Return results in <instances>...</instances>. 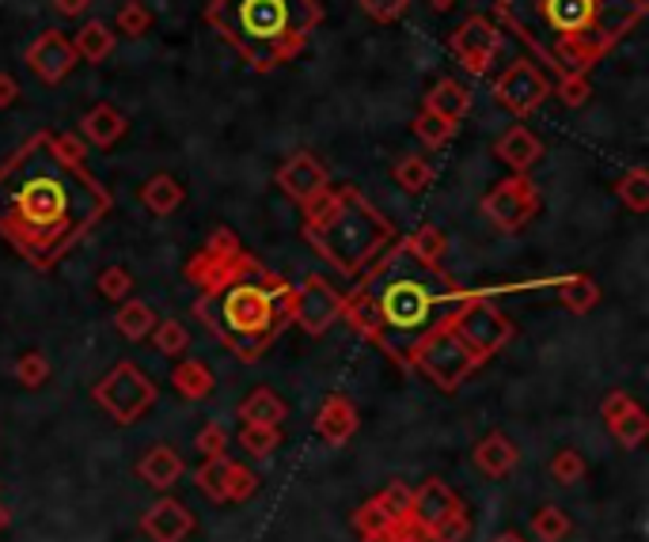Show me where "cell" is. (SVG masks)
Masks as SVG:
<instances>
[{
  "instance_id": "1",
  "label": "cell",
  "mask_w": 649,
  "mask_h": 542,
  "mask_svg": "<svg viewBox=\"0 0 649 542\" xmlns=\"http://www.w3.org/2000/svg\"><path fill=\"white\" fill-rule=\"evenodd\" d=\"M111 205V190L53 134H30L0 164V236L38 269L58 266Z\"/></svg>"
},
{
  "instance_id": "2",
  "label": "cell",
  "mask_w": 649,
  "mask_h": 542,
  "mask_svg": "<svg viewBox=\"0 0 649 542\" xmlns=\"http://www.w3.org/2000/svg\"><path fill=\"white\" fill-rule=\"evenodd\" d=\"M649 0H494L498 27L559 76L589 73L638 23Z\"/></svg>"
},
{
  "instance_id": "3",
  "label": "cell",
  "mask_w": 649,
  "mask_h": 542,
  "mask_svg": "<svg viewBox=\"0 0 649 542\" xmlns=\"http://www.w3.org/2000/svg\"><path fill=\"white\" fill-rule=\"evenodd\" d=\"M292 300L297 285L274 269L254 266L216 289L198 292L195 315L224 350L254 364L292 323Z\"/></svg>"
},
{
  "instance_id": "4",
  "label": "cell",
  "mask_w": 649,
  "mask_h": 542,
  "mask_svg": "<svg viewBox=\"0 0 649 542\" xmlns=\"http://www.w3.org/2000/svg\"><path fill=\"white\" fill-rule=\"evenodd\" d=\"M396 247H391L376 266H369L365 274H361V285H365V292L376 304V323H380L376 345H380L391 361L407 368L414 345H419L437 323H445L467 292L455 281H448L440 269L433 274L437 281H426V277L419 274H403V269L396 266Z\"/></svg>"
},
{
  "instance_id": "5",
  "label": "cell",
  "mask_w": 649,
  "mask_h": 542,
  "mask_svg": "<svg viewBox=\"0 0 649 542\" xmlns=\"http://www.w3.org/2000/svg\"><path fill=\"white\" fill-rule=\"evenodd\" d=\"M205 23L254 68L274 73L300 58L323 23L320 0H210Z\"/></svg>"
},
{
  "instance_id": "6",
  "label": "cell",
  "mask_w": 649,
  "mask_h": 542,
  "mask_svg": "<svg viewBox=\"0 0 649 542\" xmlns=\"http://www.w3.org/2000/svg\"><path fill=\"white\" fill-rule=\"evenodd\" d=\"M304 239L338 274L361 277L396 247V224L358 186L342 182L304 205Z\"/></svg>"
},
{
  "instance_id": "7",
  "label": "cell",
  "mask_w": 649,
  "mask_h": 542,
  "mask_svg": "<svg viewBox=\"0 0 649 542\" xmlns=\"http://www.w3.org/2000/svg\"><path fill=\"white\" fill-rule=\"evenodd\" d=\"M448 327H452L455 338L471 350L478 368L490 357H498L516 335L509 315L501 312L498 304H490V297H483V292H467V297L455 304V312L448 315Z\"/></svg>"
},
{
  "instance_id": "8",
  "label": "cell",
  "mask_w": 649,
  "mask_h": 542,
  "mask_svg": "<svg viewBox=\"0 0 649 542\" xmlns=\"http://www.w3.org/2000/svg\"><path fill=\"white\" fill-rule=\"evenodd\" d=\"M407 368H419L433 387H440L445 394H452V391H460L463 379L478 368V361L471 357V350L455 338V330L448 327V319H445V323H437V327H433L419 345H414L411 364H407Z\"/></svg>"
},
{
  "instance_id": "9",
  "label": "cell",
  "mask_w": 649,
  "mask_h": 542,
  "mask_svg": "<svg viewBox=\"0 0 649 542\" xmlns=\"http://www.w3.org/2000/svg\"><path fill=\"white\" fill-rule=\"evenodd\" d=\"M91 399L114 425H134L157 406V383L134 361H118L91 387Z\"/></svg>"
},
{
  "instance_id": "10",
  "label": "cell",
  "mask_w": 649,
  "mask_h": 542,
  "mask_svg": "<svg viewBox=\"0 0 649 542\" xmlns=\"http://www.w3.org/2000/svg\"><path fill=\"white\" fill-rule=\"evenodd\" d=\"M254 266H262V262L244 251L236 231L216 228L213 236L205 239L202 251L187 262V281L195 285L198 292H205V289H216V285L232 281V277L247 274V269H254Z\"/></svg>"
},
{
  "instance_id": "11",
  "label": "cell",
  "mask_w": 649,
  "mask_h": 542,
  "mask_svg": "<svg viewBox=\"0 0 649 542\" xmlns=\"http://www.w3.org/2000/svg\"><path fill=\"white\" fill-rule=\"evenodd\" d=\"M483 213L498 231H521L539 213V190L528 175H513L483 193Z\"/></svg>"
},
{
  "instance_id": "12",
  "label": "cell",
  "mask_w": 649,
  "mask_h": 542,
  "mask_svg": "<svg viewBox=\"0 0 649 542\" xmlns=\"http://www.w3.org/2000/svg\"><path fill=\"white\" fill-rule=\"evenodd\" d=\"M501 42H506V38H501V27L494 20H486V15H467V20L452 30V38H448L455 61L467 68V76L490 73V65L501 53Z\"/></svg>"
},
{
  "instance_id": "13",
  "label": "cell",
  "mask_w": 649,
  "mask_h": 542,
  "mask_svg": "<svg viewBox=\"0 0 649 542\" xmlns=\"http://www.w3.org/2000/svg\"><path fill=\"white\" fill-rule=\"evenodd\" d=\"M547 96H551V80H547L536 61L528 58L513 61V65L498 76V84H494V103H501L509 114H516V118H528L532 111H539Z\"/></svg>"
},
{
  "instance_id": "14",
  "label": "cell",
  "mask_w": 649,
  "mask_h": 542,
  "mask_svg": "<svg viewBox=\"0 0 649 542\" xmlns=\"http://www.w3.org/2000/svg\"><path fill=\"white\" fill-rule=\"evenodd\" d=\"M342 319V292L330 289L323 277H304L297 285V300H292V323L304 335L323 338L335 323Z\"/></svg>"
},
{
  "instance_id": "15",
  "label": "cell",
  "mask_w": 649,
  "mask_h": 542,
  "mask_svg": "<svg viewBox=\"0 0 649 542\" xmlns=\"http://www.w3.org/2000/svg\"><path fill=\"white\" fill-rule=\"evenodd\" d=\"M277 186H282L285 198H292L300 209H304L308 201H315L323 190H327L330 175L315 152H297V156H289L282 167H277Z\"/></svg>"
},
{
  "instance_id": "16",
  "label": "cell",
  "mask_w": 649,
  "mask_h": 542,
  "mask_svg": "<svg viewBox=\"0 0 649 542\" xmlns=\"http://www.w3.org/2000/svg\"><path fill=\"white\" fill-rule=\"evenodd\" d=\"M23 61H27V68L42 84H61L68 73H73L76 50H73V42L61 35V30H42V35H38L35 42L27 46Z\"/></svg>"
},
{
  "instance_id": "17",
  "label": "cell",
  "mask_w": 649,
  "mask_h": 542,
  "mask_svg": "<svg viewBox=\"0 0 649 542\" xmlns=\"http://www.w3.org/2000/svg\"><path fill=\"white\" fill-rule=\"evenodd\" d=\"M455 508H463L460 493L452 490V486L445 482V478H426V482L414 490V501H411V528L419 531L422 539L429 535L433 528H437L445 516H452Z\"/></svg>"
},
{
  "instance_id": "18",
  "label": "cell",
  "mask_w": 649,
  "mask_h": 542,
  "mask_svg": "<svg viewBox=\"0 0 649 542\" xmlns=\"http://www.w3.org/2000/svg\"><path fill=\"white\" fill-rule=\"evenodd\" d=\"M195 528H198L195 513L175 497H160L157 505H149L141 516V531L152 542H187L195 535Z\"/></svg>"
},
{
  "instance_id": "19",
  "label": "cell",
  "mask_w": 649,
  "mask_h": 542,
  "mask_svg": "<svg viewBox=\"0 0 649 542\" xmlns=\"http://www.w3.org/2000/svg\"><path fill=\"white\" fill-rule=\"evenodd\" d=\"M358 425H361L358 406H353L346 394H327V399L320 402V409H315V432H320L330 448L350 444V440L358 437Z\"/></svg>"
},
{
  "instance_id": "20",
  "label": "cell",
  "mask_w": 649,
  "mask_h": 542,
  "mask_svg": "<svg viewBox=\"0 0 649 542\" xmlns=\"http://www.w3.org/2000/svg\"><path fill=\"white\" fill-rule=\"evenodd\" d=\"M494 152H498V160L506 167H513L516 175H528L532 167L544 160V141H539L536 134H532L528 126H509L506 134L498 137V144H494Z\"/></svg>"
},
{
  "instance_id": "21",
  "label": "cell",
  "mask_w": 649,
  "mask_h": 542,
  "mask_svg": "<svg viewBox=\"0 0 649 542\" xmlns=\"http://www.w3.org/2000/svg\"><path fill=\"white\" fill-rule=\"evenodd\" d=\"M471 459H475V467L483 470L486 478H509L516 470V463H521V448L513 444V440L506 437V432H486L483 440L475 444V452H471Z\"/></svg>"
},
{
  "instance_id": "22",
  "label": "cell",
  "mask_w": 649,
  "mask_h": 542,
  "mask_svg": "<svg viewBox=\"0 0 649 542\" xmlns=\"http://www.w3.org/2000/svg\"><path fill=\"white\" fill-rule=\"evenodd\" d=\"M183 455L175 452V448H167V444H157V448H149V452L141 455V463H137V475H141V482L145 486H152L157 493H167L175 482L183 478Z\"/></svg>"
},
{
  "instance_id": "23",
  "label": "cell",
  "mask_w": 649,
  "mask_h": 542,
  "mask_svg": "<svg viewBox=\"0 0 649 542\" xmlns=\"http://www.w3.org/2000/svg\"><path fill=\"white\" fill-rule=\"evenodd\" d=\"M126 129H129L126 114H122L118 106H111V103H96L80 118V134L88 137L96 149H111V144H118L122 137H126Z\"/></svg>"
},
{
  "instance_id": "24",
  "label": "cell",
  "mask_w": 649,
  "mask_h": 542,
  "mask_svg": "<svg viewBox=\"0 0 649 542\" xmlns=\"http://www.w3.org/2000/svg\"><path fill=\"white\" fill-rule=\"evenodd\" d=\"M422 111H433V114H440V118H448V122L467 118V111H471L467 84H460L455 76H445V80H437L426 91V103H422Z\"/></svg>"
},
{
  "instance_id": "25",
  "label": "cell",
  "mask_w": 649,
  "mask_h": 542,
  "mask_svg": "<svg viewBox=\"0 0 649 542\" xmlns=\"http://www.w3.org/2000/svg\"><path fill=\"white\" fill-rule=\"evenodd\" d=\"M236 417L247 425H282L285 417H289V406H285V399L274 387H254V391H247V399L239 402Z\"/></svg>"
},
{
  "instance_id": "26",
  "label": "cell",
  "mask_w": 649,
  "mask_h": 542,
  "mask_svg": "<svg viewBox=\"0 0 649 542\" xmlns=\"http://www.w3.org/2000/svg\"><path fill=\"white\" fill-rule=\"evenodd\" d=\"M114 42H118V30H111L103 20H88L73 38L76 61H88V65H103L114 53Z\"/></svg>"
},
{
  "instance_id": "27",
  "label": "cell",
  "mask_w": 649,
  "mask_h": 542,
  "mask_svg": "<svg viewBox=\"0 0 649 542\" xmlns=\"http://www.w3.org/2000/svg\"><path fill=\"white\" fill-rule=\"evenodd\" d=\"M399 247H403L422 269H440V262H445L448 254V236L437 224H422V228H414Z\"/></svg>"
},
{
  "instance_id": "28",
  "label": "cell",
  "mask_w": 649,
  "mask_h": 542,
  "mask_svg": "<svg viewBox=\"0 0 649 542\" xmlns=\"http://www.w3.org/2000/svg\"><path fill=\"white\" fill-rule=\"evenodd\" d=\"M172 387H175V391H179L187 402H202V399H210V394H213L216 376H213V368H210L205 361L190 357V361H179V364H175Z\"/></svg>"
},
{
  "instance_id": "29",
  "label": "cell",
  "mask_w": 649,
  "mask_h": 542,
  "mask_svg": "<svg viewBox=\"0 0 649 542\" xmlns=\"http://www.w3.org/2000/svg\"><path fill=\"white\" fill-rule=\"evenodd\" d=\"M187 201V190L175 175H152L149 182L141 186V205L149 209L152 216H172L175 209Z\"/></svg>"
},
{
  "instance_id": "30",
  "label": "cell",
  "mask_w": 649,
  "mask_h": 542,
  "mask_svg": "<svg viewBox=\"0 0 649 542\" xmlns=\"http://www.w3.org/2000/svg\"><path fill=\"white\" fill-rule=\"evenodd\" d=\"M353 528H358V535L365 542H388L399 528H411V524H399L396 516L373 497L353 513Z\"/></svg>"
},
{
  "instance_id": "31",
  "label": "cell",
  "mask_w": 649,
  "mask_h": 542,
  "mask_svg": "<svg viewBox=\"0 0 649 542\" xmlns=\"http://www.w3.org/2000/svg\"><path fill=\"white\" fill-rule=\"evenodd\" d=\"M559 304L566 307V312H574V315H589L592 307L600 304V285L592 281L589 274H570V277H562L559 285Z\"/></svg>"
},
{
  "instance_id": "32",
  "label": "cell",
  "mask_w": 649,
  "mask_h": 542,
  "mask_svg": "<svg viewBox=\"0 0 649 542\" xmlns=\"http://www.w3.org/2000/svg\"><path fill=\"white\" fill-rule=\"evenodd\" d=\"M114 327H118V335L126 338V342H145V338L152 335V327H157V315H152V307L145 304V300H122L118 315H114Z\"/></svg>"
},
{
  "instance_id": "33",
  "label": "cell",
  "mask_w": 649,
  "mask_h": 542,
  "mask_svg": "<svg viewBox=\"0 0 649 542\" xmlns=\"http://www.w3.org/2000/svg\"><path fill=\"white\" fill-rule=\"evenodd\" d=\"M228 475H232L228 455H213V459H205L202 467H198L195 482H198V490L213 501V505H224V501H228Z\"/></svg>"
},
{
  "instance_id": "34",
  "label": "cell",
  "mask_w": 649,
  "mask_h": 542,
  "mask_svg": "<svg viewBox=\"0 0 649 542\" xmlns=\"http://www.w3.org/2000/svg\"><path fill=\"white\" fill-rule=\"evenodd\" d=\"M570 531H574V520H570V513L559 505H544L532 516V535L539 542H562L570 539Z\"/></svg>"
},
{
  "instance_id": "35",
  "label": "cell",
  "mask_w": 649,
  "mask_h": 542,
  "mask_svg": "<svg viewBox=\"0 0 649 542\" xmlns=\"http://www.w3.org/2000/svg\"><path fill=\"white\" fill-rule=\"evenodd\" d=\"M608 429H612V437L620 440V448H631V452H635V448H642V440L649 437V417H646V409L635 402V406H631L627 414L615 417Z\"/></svg>"
},
{
  "instance_id": "36",
  "label": "cell",
  "mask_w": 649,
  "mask_h": 542,
  "mask_svg": "<svg viewBox=\"0 0 649 542\" xmlns=\"http://www.w3.org/2000/svg\"><path fill=\"white\" fill-rule=\"evenodd\" d=\"M239 444H244L247 455H254V459H266V455L277 452V444H282V429L277 425H239Z\"/></svg>"
},
{
  "instance_id": "37",
  "label": "cell",
  "mask_w": 649,
  "mask_h": 542,
  "mask_svg": "<svg viewBox=\"0 0 649 542\" xmlns=\"http://www.w3.org/2000/svg\"><path fill=\"white\" fill-rule=\"evenodd\" d=\"M396 182L403 193H426L433 186V164L426 156H403L396 164Z\"/></svg>"
},
{
  "instance_id": "38",
  "label": "cell",
  "mask_w": 649,
  "mask_h": 542,
  "mask_svg": "<svg viewBox=\"0 0 649 542\" xmlns=\"http://www.w3.org/2000/svg\"><path fill=\"white\" fill-rule=\"evenodd\" d=\"M615 193H620V201L631 213H649V172L646 167H631V172L615 182Z\"/></svg>"
},
{
  "instance_id": "39",
  "label": "cell",
  "mask_w": 649,
  "mask_h": 542,
  "mask_svg": "<svg viewBox=\"0 0 649 542\" xmlns=\"http://www.w3.org/2000/svg\"><path fill=\"white\" fill-rule=\"evenodd\" d=\"M455 129H460V122H448L433 111H419V118H414V134H419V141L429 144V149H445L455 137Z\"/></svg>"
},
{
  "instance_id": "40",
  "label": "cell",
  "mask_w": 649,
  "mask_h": 542,
  "mask_svg": "<svg viewBox=\"0 0 649 542\" xmlns=\"http://www.w3.org/2000/svg\"><path fill=\"white\" fill-rule=\"evenodd\" d=\"M149 338H152V345H157V353H164V357H183L190 345V335L179 319H157V327H152Z\"/></svg>"
},
{
  "instance_id": "41",
  "label": "cell",
  "mask_w": 649,
  "mask_h": 542,
  "mask_svg": "<svg viewBox=\"0 0 649 542\" xmlns=\"http://www.w3.org/2000/svg\"><path fill=\"white\" fill-rule=\"evenodd\" d=\"M96 289H99V297H103V300L122 304V300L134 297V274H129L126 266H107L103 274H99Z\"/></svg>"
},
{
  "instance_id": "42",
  "label": "cell",
  "mask_w": 649,
  "mask_h": 542,
  "mask_svg": "<svg viewBox=\"0 0 649 542\" xmlns=\"http://www.w3.org/2000/svg\"><path fill=\"white\" fill-rule=\"evenodd\" d=\"M547 470H551V478L559 486H577L589 467H585V455L582 452H574V448H562V452L551 459V467H547Z\"/></svg>"
},
{
  "instance_id": "43",
  "label": "cell",
  "mask_w": 649,
  "mask_h": 542,
  "mask_svg": "<svg viewBox=\"0 0 649 542\" xmlns=\"http://www.w3.org/2000/svg\"><path fill=\"white\" fill-rule=\"evenodd\" d=\"M376 501H380V505L388 508V513L396 516L399 524H411V501H414V486H407V482H388L380 493H376Z\"/></svg>"
},
{
  "instance_id": "44",
  "label": "cell",
  "mask_w": 649,
  "mask_h": 542,
  "mask_svg": "<svg viewBox=\"0 0 649 542\" xmlns=\"http://www.w3.org/2000/svg\"><path fill=\"white\" fill-rule=\"evenodd\" d=\"M471 539V513L467 505L455 508L452 516H445V520L437 524V528L429 531L426 542H467Z\"/></svg>"
},
{
  "instance_id": "45",
  "label": "cell",
  "mask_w": 649,
  "mask_h": 542,
  "mask_svg": "<svg viewBox=\"0 0 649 542\" xmlns=\"http://www.w3.org/2000/svg\"><path fill=\"white\" fill-rule=\"evenodd\" d=\"M12 376L20 379L23 387H42L46 379H50V361H46L38 350H27L20 361L12 364Z\"/></svg>"
},
{
  "instance_id": "46",
  "label": "cell",
  "mask_w": 649,
  "mask_h": 542,
  "mask_svg": "<svg viewBox=\"0 0 649 542\" xmlns=\"http://www.w3.org/2000/svg\"><path fill=\"white\" fill-rule=\"evenodd\" d=\"M114 23H118V30L126 38H141L145 30L152 27V12L141 4V0H126V4L118 8V20Z\"/></svg>"
},
{
  "instance_id": "47",
  "label": "cell",
  "mask_w": 649,
  "mask_h": 542,
  "mask_svg": "<svg viewBox=\"0 0 649 542\" xmlns=\"http://www.w3.org/2000/svg\"><path fill=\"white\" fill-rule=\"evenodd\" d=\"M254 493H259V478H254V470L244 467V463H232V475H228V501H232V505H244V501H251Z\"/></svg>"
},
{
  "instance_id": "48",
  "label": "cell",
  "mask_w": 649,
  "mask_h": 542,
  "mask_svg": "<svg viewBox=\"0 0 649 542\" xmlns=\"http://www.w3.org/2000/svg\"><path fill=\"white\" fill-rule=\"evenodd\" d=\"M195 448H198V455H205V459L228 455V429H224L221 421H205L202 432L195 437Z\"/></svg>"
},
{
  "instance_id": "49",
  "label": "cell",
  "mask_w": 649,
  "mask_h": 542,
  "mask_svg": "<svg viewBox=\"0 0 649 542\" xmlns=\"http://www.w3.org/2000/svg\"><path fill=\"white\" fill-rule=\"evenodd\" d=\"M592 96V84H589V73H570V76H559V99L566 106H585Z\"/></svg>"
},
{
  "instance_id": "50",
  "label": "cell",
  "mask_w": 649,
  "mask_h": 542,
  "mask_svg": "<svg viewBox=\"0 0 649 542\" xmlns=\"http://www.w3.org/2000/svg\"><path fill=\"white\" fill-rule=\"evenodd\" d=\"M361 12L369 15V20L376 23H396L407 15V8H411V0H358Z\"/></svg>"
},
{
  "instance_id": "51",
  "label": "cell",
  "mask_w": 649,
  "mask_h": 542,
  "mask_svg": "<svg viewBox=\"0 0 649 542\" xmlns=\"http://www.w3.org/2000/svg\"><path fill=\"white\" fill-rule=\"evenodd\" d=\"M631 406H635V399H631L627 391H612V394H608V399H604V406H600V417H604V421L612 425L615 417L627 414Z\"/></svg>"
},
{
  "instance_id": "52",
  "label": "cell",
  "mask_w": 649,
  "mask_h": 542,
  "mask_svg": "<svg viewBox=\"0 0 649 542\" xmlns=\"http://www.w3.org/2000/svg\"><path fill=\"white\" fill-rule=\"evenodd\" d=\"M15 99H20V80L12 73H0V111H8Z\"/></svg>"
},
{
  "instance_id": "53",
  "label": "cell",
  "mask_w": 649,
  "mask_h": 542,
  "mask_svg": "<svg viewBox=\"0 0 649 542\" xmlns=\"http://www.w3.org/2000/svg\"><path fill=\"white\" fill-rule=\"evenodd\" d=\"M91 8V0H53V12L65 15V20H80Z\"/></svg>"
},
{
  "instance_id": "54",
  "label": "cell",
  "mask_w": 649,
  "mask_h": 542,
  "mask_svg": "<svg viewBox=\"0 0 649 542\" xmlns=\"http://www.w3.org/2000/svg\"><path fill=\"white\" fill-rule=\"evenodd\" d=\"M388 542H426V539H422V535H419V531H414V528H399L396 535H391Z\"/></svg>"
},
{
  "instance_id": "55",
  "label": "cell",
  "mask_w": 649,
  "mask_h": 542,
  "mask_svg": "<svg viewBox=\"0 0 649 542\" xmlns=\"http://www.w3.org/2000/svg\"><path fill=\"white\" fill-rule=\"evenodd\" d=\"M490 542H528L524 535H516V531H501V535H494Z\"/></svg>"
},
{
  "instance_id": "56",
  "label": "cell",
  "mask_w": 649,
  "mask_h": 542,
  "mask_svg": "<svg viewBox=\"0 0 649 542\" xmlns=\"http://www.w3.org/2000/svg\"><path fill=\"white\" fill-rule=\"evenodd\" d=\"M429 4H433V8H437V12H445V8H452V4H455V0H429Z\"/></svg>"
},
{
  "instance_id": "57",
  "label": "cell",
  "mask_w": 649,
  "mask_h": 542,
  "mask_svg": "<svg viewBox=\"0 0 649 542\" xmlns=\"http://www.w3.org/2000/svg\"><path fill=\"white\" fill-rule=\"evenodd\" d=\"M4 528H8V513L0 508V531H4Z\"/></svg>"
}]
</instances>
